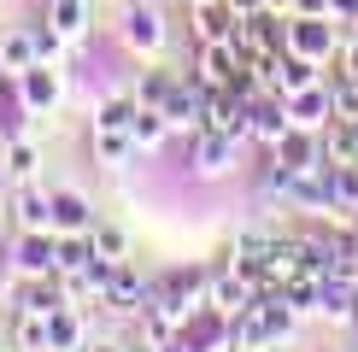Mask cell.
<instances>
[{
	"label": "cell",
	"mask_w": 358,
	"mask_h": 352,
	"mask_svg": "<svg viewBox=\"0 0 358 352\" xmlns=\"http://www.w3.org/2000/svg\"><path fill=\"white\" fill-rule=\"evenodd\" d=\"M129 153H136V135L129 129H94V159L100 165H124Z\"/></svg>",
	"instance_id": "22"
},
{
	"label": "cell",
	"mask_w": 358,
	"mask_h": 352,
	"mask_svg": "<svg viewBox=\"0 0 358 352\" xmlns=\"http://www.w3.org/2000/svg\"><path fill=\"white\" fill-rule=\"evenodd\" d=\"M241 71H247V53L235 47V41H206L200 47V82L206 88H229Z\"/></svg>",
	"instance_id": "3"
},
{
	"label": "cell",
	"mask_w": 358,
	"mask_h": 352,
	"mask_svg": "<svg viewBox=\"0 0 358 352\" xmlns=\"http://www.w3.org/2000/svg\"><path fill=\"white\" fill-rule=\"evenodd\" d=\"M29 36H36V53H41V59H48V65H53V59H59V41H65V36H59L53 24H36V29H29Z\"/></svg>",
	"instance_id": "28"
},
{
	"label": "cell",
	"mask_w": 358,
	"mask_h": 352,
	"mask_svg": "<svg viewBox=\"0 0 358 352\" xmlns=\"http://www.w3.org/2000/svg\"><path fill=\"white\" fill-rule=\"evenodd\" d=\"M323 165H335V170L358 165V117H329L323 124Z\"/></svg>",
	"instance_id": "8"
},
{
	"label": "cell",
	"mask_w": 358,
	"mask_h": 352,
	"mask_svg": "<svg viewBox=\"0 0 358 352\" xmlns=\"http://www.w3.org/2000/svg\"><path fill=\"white\" fill-rule=\"evenodd\" d=\"M94 241L88 235H59V258H53V276H77L83 264H94Z\"/></svg>",
	"instance_id": "17"
},
{
	"label": "cell",
	"mask_w": 358,
	"mask_h": 352,
	"mask_svg": "<svg viewBox=\"0 0 358 352\" xmlns=\"http://www.w3.org/2000/svg\"><path fill=\"white\" fill-rule=\"evenodd\" d=\"M271 159H276L282 170H311V165H323V141L311 135V129H300V124H294L288 135L271 147Z\"/></svg>",
	"instance_id": "7"
},
{
	"label": "cell",
	"mask_w": 358,
	"mask_h": 352,
	"mask_svg": "<svg viewBox=\"0 0 358 352\" xmlns=\"http://www.w3.org/2000/svg\"><path fill=\"white\" fill-rule=\"evenodd\" d=\"M12 346L18 352H48V317L41 311H18V323H12Z\"/></svg>",
	"instance_id": "20"
},
{
	"label": "cell",
	"mask_w": 358,
	"mask_h": 352,
	"mask_svg": "<svg viewBox=\"0 0 358 352\" xmlns=\"http://www.w3.org/2000/svg\"><path fill=\"white\" fill-rule=\"evenodd\" d=\"M136 112H141V100H136V94H112L106 106H100L94 129H129V124H136Z\"/></svg>",
	"instance_id": "24"
},
{
	"label": "cell",
	"mask_w": 358,
	"mask_h": 352,
	"mask_svg": "<svg viewBox=\"0 0 358 352\" xmlns=\"http://www.w3.org/2000/svg\"><path fill=\"white\" fill-rule=\"evenodd\" d=\"M288 117L300 129H317V124H329V117H335V106H329V94L311 82V88H300V94H288Z\"/></svg>",
	"instance_id": "13"
},
{
	"label": "cell",
	"mask_w": 358,
	"mask_h": 352,
	"mask_svg": "<svg viewBox=\"0 0 358 352\" xmlns=\"http://www.w3.org/2000/svg\"><path fill=\"white\" fill-rule=\"evenodd\" d=\"M88 352H129V346H117V341H100V346H88Z\"/></svg>",
	"instance_id": "31"
},
{
	"label": "cell",
	"mask_w": 358,
	"mask_h": 352,
	"mask_svg": "<svg viewBox=\"0 0 358 352\" xmlns=\"http://www.w3.org/2000/svg\"><path fill=\"white\" fill-rule=\"evenodd\" d=\"M229 6H235V12L247 18V12H264V0H229Z\"/></svg>",
	"instance_id": "29"
},
{
	"label": "cell",
	"mask_w": 358,
	"mask_h": 352,
	"mask_svg": "<svg viewBox=\"0 0 358 352\" xmlns=\"http://www.w3.org/2000/svg\"><path fill=\"white\" fill-rule=\"evenodd\" d=\"M48 24L59 29V36H83V29H88V0H53V6H48Z\"/></svg>",
	"instance_id": "21"
},
{
	"label": "cell",
	"mask_w": 358,
	"mask_h": 352,
	"mask_svg": "<svg viewBox=\"0 0 358 352\" xmlns=\"http://www.w3.org/2000/svg\"><path fill=\"white\" fill-rule=\"evenodd\" d=\"M294 129V117H288V100H247V135H259L264 147H276L282 135Z\"/></svg>",
	"instance_id": "5"
},
{
	"label": "cell",
	"mask_w": 358,
	"mask_h": 352,
	"mask_svg": "<svg viewBox=\"0 0 358 352\" xmlns=\"http://www.w3.org/2000/svg\"><path fill=\"white\" fill-rule=\"evenodd\" d=\"M83 346V323H77V311H53L48 317V352H77Z\"/></svg>",
	"instance_id": "19"
},
{
	"label": "cell",
	"mask_w": 358,
	"mask_h": 352,
	"mask_svg": "<svg viewBox=\"0 0 358 352\" xmlns=\"http://www.w3.org/2000/svg\"><path fill=\"white\" fill-rule=\"evenodd\" d=\"M171 88H176V77H171V71H147V77L136 82V100H141V106H165V94H171Z\"/></svg>",
	"instance_id": "26"
},
{
	"label": "cell",
	"mask_w": 358,
	"mask_h": 352,
	"mask_svg": "<svg viewBox=\"0 0 358 352\" xmlns=\"http://www.w3.org/2000/svg\"><path fill=\"white\" fill-rule=\"evenodd\" d=\"M100 300L112 305V311H124V317H136V311H147V300H153V288L141 282L129 264H112V276H106V293Z\"/></svg>",
	"instance_id": "4"
},
{
	"label": "cell",
	"mask_w": 358,
	"mask_h": 352,
	"mask_svg": "<svg viewBox=\"0 0 358 352\" xmlns=\"http://www.w3.org/2000/svg\"><path fill=\"white\" fill-rule=\"evenodd\" d=\"M165 129H171L165 112H159V106H141L136 124H129V135H136V147H159V141H165Z\"/></svg>",
	"instance_id": "25"
},
{
	"label": "cell",
	"mask_w": 358,
	"mask_h": 352,
	"mask_svg": "<svg viewBox=\"0 0 358 352\" xmlns=\"http://www.w3.org/2000/svg\"><path fill=\"white\" fill-rule=\"evenodd\" d=\"M53 229H59V235H88V229H94L88 200L71 194V188H59V194H53Z\"/></svg>",
	"instance_id": "12"
},
{
	"label": "cell",
	"mask_w": 358,
	"mask_h": 352,
	"mask_svg": "<svg viewBox=\"0 0 358 352\" xmlns=\"http://www.w3.org/2000/svg\"><path fill=\"white\" fill-rule=\"evenodd\" d=\"M36 36H29V29H12V36H0V71H6V77H18V71H29L36 65Z\"/></svg>",
	"instance_id": "16"
},
{
	"label": "cell",
	"mask_w": 358,
	"mask_h": 352,
	"mask_svg": "<svg viewBox=\"0 0 358 352\" xmlns=\"http://www.w3.org/2000/svg\"><path fill=\"white\" fill-rule=\"evenodd\" d=\"M18 94H24V106H29V112H48L53 100H59V77H53L48 59H36L29 71H18Z\"/></svg>",
	"instance_id": "10"
},
{
	"label": "cell",
	"mask_w": 358,
	"mask_h": 352,
	"mask_svg": "<svg viewBox=\"0 0 358 352\" xmlns=\"http://www.w3.org/2000/svg\"><path fill=\"white\" fill-rule=\"evenodd\" d=\"M252 300H259V288H252L241 270H235V276H223V270H217V276H212V305H217V311H229V317H235V311H247Z\"/></svg>",
	"instance_id": "14"
},
{
	"label": "cell",
	"mask_w": 358,
	"mask_h": 352,
	"mask_svg": "<svg viewBox=\"0 0 358 352\" xmlns=\"http://www.w3.org/2000/svg\"><path fill=\"white\" fill-rule=\"evenodd\" d=\"M235 352H271V346H235Z\"/></svg>",
	"instance_id": "32"
},
{
	"label": "cell",
	"mask_w": 358,
	"mask_h": 352,
	"mask_svg": "<svg viewBox=\"0 0 358 352\" xmlns=\"http://www.w3.org/2000/svg\"><path fill=\"white\" fill-rule=\"evenodd\" d=\"M53 258H59V241L48 229H24L18 253H12V264H18L24 276H53Z\"/></svg>",
	"instance_id": "9"
},
{
	"label": "cell",
	"mask_w": 358,
	"mask_h": 352,
	"mask_svg": "<svg viewBox=\"0 0 358 352\" xmlns=\"http://www.w3.org/2000/svg\"><path fill=\"white\" fill-rule=\"evenodd\" d=\"M0 188H6V176H0Z\"/></svg>",
	"instance_id": "34"
},
{
	"label": "cell",
	"mask_w": 358,
	"mask_h": 352,
	"mask_svg": "<svg viewBox=\"0 0 358 352\" xmlns=\"http://www.w3.org/2000/svg\"><path fill=\"white\" fill-rule=\"evenodd\" d=\"M6 170H12V176H29V170H36V147H29L24 135L6 147Z\"/></svg>",
	"instance_id": "27"
},
{
	"label": "cell",
	"mask_w": 358,
	"mask_h": 352,
	"mask_svg": "<svg viewBox=\"0 0 358 352\" xmlns=\"http://www.w3.org/2000/svg\"><path fill=\"white\" fill-rule=\"evenodd\" d=\"M352 282H358V276H352Z\"/></svg>",
	"instance_id": "35"
},
{
	"label": "cell",
	"mask_w": 358,
	"mask_h": 352,
	"mask_svg": "<svg viewBox=\"0 0 358 352\" xmlns=\"http://www.w3.org/2000/svg\"><path fill=\"white\" fill-rule=\"evenodd\" d=\"M117 36H124L136 53H159L165 47V18H159L153 0H129L124 18H117Z\"/></svg>",
	"instance_id": "1"
},
{
	"label": "cell",
	"mask_w": 358,
	"mask_h": 352,
	"mask_svg": "<svg viewBox=\"0 0 358 352\" xmlns=\"http://www.w3.org/2000/svg\"><path fill=\"white\" fill-rule=\"evenodd\" d=\"M12 217H18V229H53V194H41V188H18L12 194Z\"/></svg>",
	"instance_id": "11"
},
{
	"label": "cell",
	"mask_w": 358,
	"mask_h": 352,
	"mask_svg": "<svg viewBox=\"0 0 358 352\" xmlns=\"http://www.w3.org/2000/svg\"><path fill=\"white\" fill-rule=\"evenodd\" d=\"M88 241H94V253L106 258V264H124L129 258V235L117 229V223H94V229H88Z\"/></svg>",
	"instance_id": "23"
},
{
	"label": "cell",
	"mask_w": 358,
	"mask_h": 352,
	"mask_svg": "<svg viewBox=\"0 0 358 352\" xmlns=\"http://www.w3.org/2000/svg\"><path fill=\"white\" fill-rule=\"evenodd\" d=\"M136 352H159V346H136Z\"/></svg>",
	"instance_id": "33"
},
{
	"label": "cell",
	"mask_w": 358,
	"mask_h": 352,
	"mask_svg": "<svg viewBox=\"0 0 358 352\" xmlns=\"http://www.w3.org/2000/svg\"><path fill=\"white\" fill-rule=\"evenodd\" d=\"M65 276H36V282L24 288V311H41V317H53V311H65Z\"/></svg>",
	"instance_id": "15"
},
{
	"label": "cell",
	"mask_w": 358,
	"mask_h": 352,
	"mask_svg": "<svg viewBox=\"0 0 358 352\" xmlns=\"http://www.w3.org/2000/svg\"><path fill=\"white\" fill-rule=\"evenodd\" d=\"M317 317L358 323V282H352V276H323V282H317Z\"/></svg>",
	"instance_id": "6"
},
{
	"label": "cell",
	"mask_w": 358,
	"mask_h": 352,
	"mask_svg": "<svg viewBox=\"0 0 358 352\" xmlns=\"http://www.w3.org/2000/svg\"><path fill=\"white\" fill-rule=\"evenodd\" d=\"M288 47L306 53V59H323L329 53V29H323L317 18H300V24H288Z\"/></svg>",
	"instance_id": "18"
},
{
	"label": "cell",
	"mask_w": 358,
	"mask_h": 352,
	"mask_svg": "<svg viewBox=\"0 0 358 352\" xmlns=\"http://www.w3.org/2000/svg\"><path fill=\"white\" fill-rule=\"evenodd\" d=\"M294 6H300V12H323V6H329V0H294Z\"/></svg>",
	"instance_id": "30"
},
{
	"label": "cell",
	"mask_w": 358,
	"mask_h": 352,
	"mask_svg": "<svg viewBox=\"0 0 358 352\" xmlns=\"http://www.w3.org/2000/svg\"><path fill=\"white\" fill-rule=\"evenodd\" d=\"M241 141H247V135L200 129V135H194V170H200V176H229L235 165H241Z\"/></svg>",
	"instance_id": "2"
}]
</instances>
